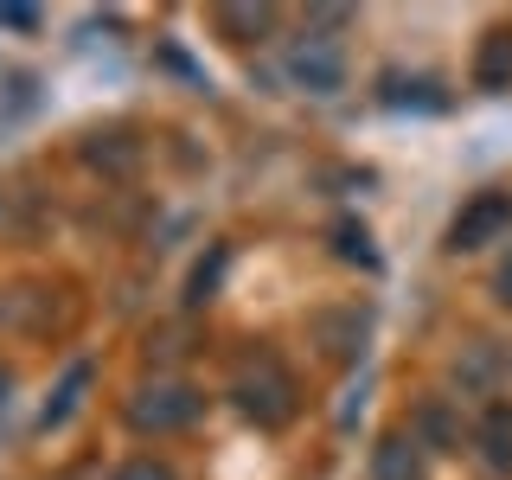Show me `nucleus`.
I'll return each instance as SVG.
<instances>
[{
	"label": "nucleus",
	"instance_id": "obj_15",
	"mask_svg": "<svg viewBox=\"0 0 512 480\" xmlns=\"http://www.w3.org/2000/svg\"><path fill=\"white\" fill-rule=\"evenodd\" d=\"M333 250H340L346 256V263H378V256H372V237H365V224H333Z\"/></svg>",
	"mask_w": 512,
	"mask_h": 480
},
{
	"label": "nucleus",
	"instance_id": "obj_4",
	"mask_svg": "<svg viewBox=\"0 0 512 480\" xmlns=\"http://www.w3.org/2000/svg\"><path fill=\"white\" fill-rule=\"evenodd\" d=\"M365 333H372V308L365 301H346V308H327L314 320V340H320V352L327 359H340V365H352L365 352Z\"/></svg>",
	"mask_w": 512,
	"mask_h": 480
},
{
	"label": "nucleus",
	"instance_id": "obj_10",
	"mask_svg": "<svg viewBox=\"0 0 512 480\" xmlns=\"http://www.w3.org/2000/svg\"><path fill=\"white\" fill-rule=\"evenodd\" d=\"M410 436L423 442V448H442V455H455V448H461V423L448 416V404H436V397H429V404L416 410V429H410Z\"/></svg>",
	"mask_w": 512,
	"mask_h": 480
},
{
	"label": "nucleus",
	"instance_id": "obj_18",
	"mask_svg": "<svg viewBox=\"0 0 512 480\" xmlns=\"http://www.w3.org/2000/svg\"><path fill=\"white\" fill-rule=\"evenodd\" d=\"M500 295L512 301V256H506V269H500Z\"/></svg>",
	"mask_w": 512,
	"mask_h": 480
},
{
	"label": "nucleus",
	"instance_id": "obj_14",
	"mask_svg": "<svg viewBox=\"0 0 512 480\" xmlns=\"http://www.w3.org/2000/svg\"><path fill=\"white\" fill-rule=\"evenodd\" d=\"M224 263H231V250L212 244V256H205L199 269H192V282H186V308H205V301L218 295V276H224Z\"/></svg>",
	"mask_w": 512,
	"mask_h": 480
},
{
	"label": "nucleus",
	"instance_id": "obj_13",
	"mask_svg": "<svg viewBox=\"0 0 512 480\" xmlns=\"http://www.w3.org/2000/svg\"><path fill=\"white\" fill-rule=\"evenodd\" d=\"M384 103L391 109H442V90L429 77H384Z\"/></svg>",
	"mask_w": 512,
	"mask_h": 480
},
{
	"label": "nucleus",
	"instance_id": "obj_3",
	"mask_svg": "<svg viewBox=\"0 0 512 480\" xmlns=\"http://www.w3.org/2000/svg\"><path fill=\"white\" fill-rule=\"evenodd\" d=\"M512 231V192H480L448 224V250H487Z\"/></svg>",
	"mask_w": 512,
	"mask_h": 480
},
{
	"label": "nucleus",
	"instance_id": "obj_5",
	"mask_svg": "<svg viewBox=\"0 0 512 480\" xmlns=\"http://www.w3.org/2000/svg\"><path fill=\"white\" fill-rule=\"evenodd\" d=\"M288 77H295L301 90H314V96H333L346 84V64H340V52H333L327 39H301L295 58H288Z\"/></svg>",
	"mask_w": 512,
	"mask_h": 480
},
{
	"label": "nucleus",
	"instance_id": "obj_9",
	"mask_svg": "<svg viewBox=\"0 0 512 480\" xmlns=\"http://www.w3.org/2000/svg\"><path fill=\"white\" fill-rule=\"evenodd\" d=\"M474 90H512V32H487V39H480Z\"/></svg>",
	"mask_w": 512,
	"mask_h": 480
},
{
	"label": "nucleus",
	"instance_id": "obj_2",
	"mask_svg": "<svg viewBox=\"0 0 512 480\" xmlns=\"http://www.w3.org/2000/svg\"><path fill=\"white\" fill-rule=\"evenodd\" d=\"M199 410H205V397L192 391V384L154 378L128 397V429H141V436H180V429L199 423Z\"/></svg>",
	"mask_w": 512,
	"mask_h": 480
},
{
	"label": "nucleus",
	"instance_id": "obj_8",
	"mask_svg": "<svg viewBox=\"0 0 512 480\" xmlns=\"http://www.w3.org/2000/svg\"><path fill=\"white\" fill-rule=\"evenodd\" d=\"M474 442H480V461H487L493 474H512V404H493L480 416Z\"/></svg>",
	"mask_w": 512,
	"mask_h": 480
},
{
	"label": "nucleus",
	"instance_id": "obj_11",
	"mask_svg": "<svg viewBox=\"0 0 512 480\" xmlns=\"http://www.w3.org/2000/svg\"><path fill=\"white\" fill-rule=\"evenodd\" d=\"M84 160L90 167H109V173H128L135 167V141H128L122 128H109V135L96 128V135H84Z\"/></svg>",
	"mask_w": 512,
	"mask_h": 480
},
{
	"label": "nucleus",
	"instance_id": "obj_12",
	"mask_svg": "<svg viewBox=\"0 0 512 480\" xmlns=\"http://www.w3.org/2000/svg\"><path fill=\"white\" fill-rule=\"evenodd\" d=\"M269 26H276V7H218V32H224V39H237V45L263 39Z\"/></svg>",
	"mask_w": 512,
	"mask_h": 480
},
{
	"label": "nucleus",
	"instance_id": "obj_17",
	"mask_svg": "<svg viewBox=\"0 0 512 480\" xmlns=\"http://www.w3.org/2000/svg\"><path fill=\"white\" fill-rule=\"evenodd\" d=\"M0 26H20V32H32V26H39V7H0Z\"/></svg>",
	"mask_w": 512,
	"mask_h": 480
},
{
	"label": "nucleus",
	"instance_id": "obj_19",
	"mask_svg": "<svg viewBox=\"0 0 512 480\" xmlns=\"http://www.w3.org/2000/svg\"><path fill=\"white\" fill-rule=\"evenodd\" d=\"M7 391H13V372H7V365H0V404H7Z\"/></svg>",
	"mask_w": 512,
	"mask_h": 480
},
{
	"label": "nucleus",
	"instance_id": "obj_7",
	"mask_svg": "<svg viewBox=\"0 0 512 480\" xmlns=\"http://www.w3.org/2000/svg\"><path fill=\"white\" fill-rule=\"evenodd\" d=\"M372 480H423V442L416 436H384L372 448Z\"/></svg>",
	"mask_w": 512,
	"mask_h": 480
},
{
	"label": "nucleus",
	"instance_id": "obj_16",
	"mask_svg": "<svg viewBox=\"0 0 512 480\" xmlns=\"http://www.w3.org/2000/svg\"><path fill=\"white\" fill-rule=\"evenodd\" d=\"M116 480H180V474H173L160 455H135V461H122V468H116Z\"/></svg>",
	"mask_w": 512,
	"mask_h": 480
},
{
	"label": "nucleus",
	"instance_id": "obj_1",
	"mask_svg": "<svg viewBox=\"0 0 512 480\" xmlns=\"http://www.w3.org/2000/svg\"><path fill=\"white\" fill-rule=\"evenodd\" d=\"M231 410L256 429H282V423H295V410H301V384L276 352H250L231 372Z\"/></svg>",
	"mask_w": 512,
	"mask_h": 480
},
{
	"label": "nucleus",
	"instance_id": "obj_6",
	"mask_svg": "<svg viewBox=\"0 0 512 480\" xmlns=\"http://www.w3.org/2000/svg\"><path fill=\"white\" fill-rule=\"evenodd\" d=\"M90 384H96V365H90V359H77L71 372H64V384H58L52 397H45V410H39V429H45V436L71 423V416H77V404H84V391H90Z\"/></svg>",
	"mask_w": 512,
	"mask_h": 480
}]
</instances>
